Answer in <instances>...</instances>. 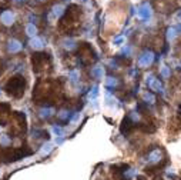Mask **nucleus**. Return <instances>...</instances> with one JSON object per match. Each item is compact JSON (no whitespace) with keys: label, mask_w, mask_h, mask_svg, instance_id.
<instances>
[{"label":"nucleus","mask_w":181,"mask_h":180,"mask_svg":"<svg viewBox=\"0 0 181 180\" xmlns=\"http://www.w3.org/2000/svg\"><path fill=\"white\" fill-rule=\"evenodd\" d=\"M0 144L1 146H9L10 144V137L7 134H1L0 136Z\"/></svg>","instance_id":"nucleus-15"},{"label":"nucleus","mask_w":181,"mask_h":180,"mask_svg":"<svg viewBox=\"0 0 181 180\" xmlns=\"http://www.w3.org/2000/svg\"><path fill=\"white\" fill-rule=\"evenodd\" d=\"M0 20H1L3 24L10 26V24H13V22H14V16H13L11 11H3L1 16H0Z\"/></svg>","instance_id":"nucleus-4"},{"label":"nucleus","mask_w":181,"mask_h":180,"mask_svg":"<svg viewBox=\"0 0 181 180\" xmlns=\"http://www.w3.org/2000/svg\"><path fill=\"white\" fill-rule=\"evenodd\" d=\"M77 76H78V73H77V72H71V73H70V77H71V80H73V82H76L77 80Z\"/></svg>","instance_id":"nucleus-22"},{"label":"nucleus","mask_w":181,"mask_h":180,"mask_svg":"<svg viewBox=\"0 0 181 180\" xmlns=\"http://www.w3.org/2000/svg\"><path fill=\"white\" fill-rule=\"evenodd\" d=\"M105 85L110 86V87H113V86L117 85V80H115L114 77H107V80H105Z\"/></svg>","instance_id":"nucleus-20"},{"label":"nucleus","mask_w":181,"mask_h":180,"mask_svg":"<svg viewBox=\"0 0 181 180\" xmlns=\"http://www.w3.org/2000/svg\"><path fill=\"white\" fill-rule=\"evenodd\" d=\"M121 42H123V37H117V39H114V43H115V44H120Z\"/></svg>","instance_id":"nucleus-24"},{"label":"nucleus","mask_w":181,"mask_h":180,"mask_svg":"<svg viewBox=\"0 0 181 180\" xmlns=\"http://www.w3.org/2000/svg\"><path fill=\"white\" fill-rule=\"evenodd\" d=\"M137 17L141 20H147L148 17H151V7L150 4H141L138 9H137Z\"/></svg>","instance_id":"nucleus-3"},{"label":"nucleus","mask_w":181,"mask_h":180,"mask_svg":"<svg viewBox=\"0 0 181 180\" xmlns=\"http://www.w3.org/2000/svg\"><path fill=\"white\" fill-rule=\"evenodd\" d=\"M26 33L29 34L30 37H34L36 36V33H37V29L34 24H27V27H26Z\"/></svg>","instance_id":"nucleus-12"},{"label":"nucleus","mask_w":181,"mask_h":180,"mask_svg":"<svg viewBox=\"0 0 181 180\" xmlns=\"http://www.w3.org/2000/svg\"><path fill=\"white\" fill-rule=\"evenodd\" d=\"M14 1H16V3H20V1H21V0H14Z\"/></svg>","instance_id":"nucleus-26"},{"label":"nucleus","mask_w":181,"mask_h":180,"mask_svg":"<svg viewBox=\"0 0 181 180\" xmlns=\"http://www.w3.org/2000/svg\"><path fill=\"white\" fill-rule=\"evenodd\" d=\"M53 14H54L56 17H60V16L63 14V6H61V4H56V6L53 7Z\"/></svg>","instance_id":"nucleus-13"},{"label":"nucleus","mask_w":181,"mask_h":180,"mask_svg":"<svg viewBox=\"0 0 181 180\" xmlns=\"http://www.w3.org/2000/svg\"><path fill=\"white\" fill-rule=\"evenodd\" d=\"M178 32H181V27H170L167 30V39L171 42L174 39L177 37V34H178Z\"/></svg>","instance_id":"nucleus-8"},{"label":"nucleus","mask_w":181,"mask_h":180,"mask_svg":"<svg viewBox=\"0 0 181 180\" xmlns=\"http://www.w3.org/2000/svg\"><path fill=\"white\" fill-rule=\"evenodd\" d=\"M148 79H150V80H148L150 89L154 90V92H160V90H161V83H160V80H158V79H154L152 76H150Z\"/></svg>","instance_id":"nucleus-5"},{"label":"nucleus","mask_w":181,"mask_h":180,"mask_svg":"<svg viewBox=\"0 0 181 180\" xmlns=\"http://www.w3.org/2000/svg\"><path fill=\"white\" fill-rule=\"evenodd\" d=\"M154 62V55L151 52H144L138 59V66L140 67H148Z\"/></svg>","instance_id":"nucleus-2"},{"label":"nucleus","mask_w":181,"mask_h":180,"mask_svg":"<svg viewBox=\"0 0 181 180\" xmlns=\"http://www.w3.org/2000/svg\"><path fill=\"white\" fill-rule=\"evenodd\" d=\"M95 95H97V87H93V92L90 93V97H95Z\"/></svg>","instance_id":"nucleus-23"},{"label":"nucleus","mask_w":181,"mask_h":180,"mask_svg":"<svg viewBox=\"0 0 181 180\" xmlns=\"http://www.w3.org/2000/svg\"><path fill=\"white\" fill-rule=\"evenodd\" d=\"M162 157V153L160 150H154V152L150 153V156H148V161L150 163H157V161H160Z\"/></svg>","instance_id":"nucleus-6"},{"label":"nucleus","mask_w":181,"mask_h":180,"mask_svg":"<svg viewBox=\"0 0 181 180\" xmlns=\"http://www.w3.org/2000/svg\"><path fill=\"white\" fill-rule=\"evenodd\" d=\"M30 46L34 49V50H40V49H43V40L38 37H31V40H30Z\"/></svg>","instance_id":"nucleus-7"},{"label":"nucleus","mask_w":181,"mask_h":180,"mask_svg":"<svg viewBox=\"0 0 181 180\" xmlns=\"http://www.w3.org/2000/svg\"><path fill=\"white\" fill-rule=\"evenodd\" d=\"M91 76L95 77V79H103V76H104L103 67H94V69H91Z\"/></svg>","instance_id":"nucleus-10"},{"label":"nucleus","mask_w":181,"mask_h":180,"mask_svg":"<svg viewBox=\"0 0 181 180\" xmlns=\"http://www.w3.org/2000/svg\"><path fill=\"white\" fill-rule=\"evenodd\" d=\"M177 19H178V20H180V22H181V10H180V11H178V13H177Z\"/></svg>","instance_id":"nucleus-25"},{"label":"nucleus","mask_w":181,"mask_h":180,"mask_svg":"<svg viewBox=\"0 0 181 180\" xmlns=\"http://www.w3.org/2000/svg\"><path fill=\"white\" fill-rule=\"evenodd\" d=\"M53 150V143H46V144H43V147H41V150H40V154L41 156H46L48 153Z\"/></svg>","instance_id":"nucleus-11"},{"label":"nucleus","mask_w":181,"mask_h":180,"mask_svg":"<svg viewBox=\"0 0 181 180\" xmlns=\"http://www.w3.org/2000/svg\"><path fill=\"white\" fill-rule=\"evenodd\" d=\"M9 50L11 52V53L20 52V50H21V44H20V42H17V40H10L9 42Z\"/></svg>","instance_id":"nucleus-9"},{"label":"nucleus","mask_w":181,"mask_h":180,"mask_svg":"<svg viewBox=\"0 0 181 180\" xmlns=\"http://www.w3.org/2000/svg\"><path fill=\"white\" fill-rule=\"evenodd\" d=\"M6 92L11 95L13 97H20V96L24 93V80H23V77H13L11 80L7 82V85H6Z\"/></svg>","instance_id":"nucleus-1"},{"label":"nucleus","mask_w":181,"mask_h":180,"mask_svg":"<svg viewBox=\"0 0 181 180\" xmlns=\"http://www.w3.org/2000/svg\"><path fill=\"white\" fill-rule=\"evenodd\" d=\"M53 133H54V134H57L58 137H63V134H64L63 129H61L60 126H54V127H53Z\"/></svg>","instance_id":"nucleus-18"},{"label":"nucleus","mask_w":181,"mask_h":180,"mask_svg":"<svg viewBox=\"0 0 181 180\" xmlns=\"http://www.w3.org/2000/svg\"><path fill=\"white\" fill-rule=\"evenodd\" d=\"M51 113H53L51 109H41V110H40V116H41L43 119H44V117H50Z\"/></svg>","instance_id":"nucleus-17"},{"label":"nucleus","mask_w":181,"mask_h":180,"mask_svg":"<svg viewBox=\"0 0 181 180\" xmlns=\"http://www.w3.org/2000/svg\"><path fill=\"white\" fill-rule=\"evenodd\" d=\"M160 73H161V76L164 77V79H168V77H170V75H171L170 69H168L167 66H161V67H160Z\"/></svg>","instance_id":"nucleus-14"},{"label":"nucleus","mask_w":181,"mask_h":180,"mask_svg":"<svg viewBox=\"0 0 181 180\" xmlns=\"http://www.w3.org/2000/svg\"><path fill=\"white\" fill-rule=\"evenodd\" d=\"M63 43H64V49H67V50L74 49V42H73V40H64Z\"/></svg>","instance_id":"nucleus-19"},{"label":"nucleus","mask_w":181,"mask_h":180,"mask_svg":"<svg viewBox=\"0 0 181 180\" xmlns=\"http://www.w3.org/2000/svg\"><path fill=\"white\" fill-rule=\"evenodd\" d=\"M143 97H144V100H145L147 103H154V102H155V97H154L151 93H148V92H147V93H144Z\"/></svg>","instance_id":"nucleus-16"},{"label":"nucleus","mask_w":181,"mask_h":180,"mask_svg":"<svg viewBox=\"0 0 181 180\" xmlns=\"http://www.w3.org/2000/svg\"><path fill=\"white\" fill-rule=\"evenodd\" d=\"M80 117H81V113H76L73 117H71V120H70V123L71 124H76L78 120H80Z\"/></svg>","instance_id":"nucleus-21"}]
</instances>
